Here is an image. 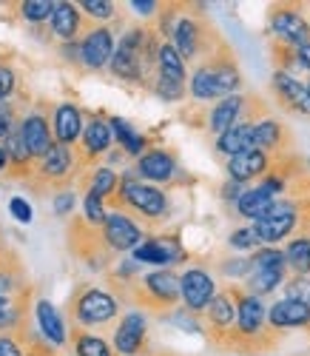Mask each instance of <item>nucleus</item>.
<instances>
[{
	"label": "nucleus",
	"instance_id": "1",
	"mask_svg": "<svg viewBox=\"0 0 310 356\" xmlns=\"http://www.w3.org/2000/svg\"><path fill=\"white\" fill-rule=\"evenodd\" d=\"M285 265H288L285 251L259 248L251 259V277H247V288H251V293L262 296V293H270L276 285H282Z\"/></svg>",
	"mask_w": 310,
	"mask_h": 356
},
{
	"label": "nucleus",
	"instance_id": "2",
	"mask_svg": "<svg viewBox=\"0 0 310 356\" xmlns=\"http://www.w3.org/2000/svg\"><path fill=\"white\" fill-rule=\"evenodd\" d=\"M299 225V202L293 200H276L273 209L254 222L259 243H279Z\"/></svg>",
	"mask_w": 310,
	"mask_h": 356
},
{
	"label": "nucleus",
	"instance_id": "3",
	"mask_svg": "<svg viewBox=\"0 0 310 356\" xmlns=\"http://www.w3.org/2000/svg\"><path fill=\"white\" fill-rule=\"evenodd\" d=\"M148 46V38L142 29H131V32L122 35V40L117 43V51L111 57V72L117 77H126V80H137L142 74V51Z\"/></svg>",
	"mask_w": 310,
	"mask_h": 356
},
{
	"label": "nucleus",
	"instance_id": "4",
	"mask_svg": "<svg viewBox=\"0 0 310 356\" xmlns=\"http://www.w3.org/2000/svg\"><path fill=\"white\" fill-rule=\"evenodd\" d=\"M239 316H236V337L242 342L265 345V305L254 293H236Z\"/></svg>",
	"mask_w": 310,
	"mask_h": 356
},
{
	"label": "nucleus",
	"instance_id": "5",
	"mask_svg": "<svg viewBox=\"0 0 310 356\" xmlns=\"http://www.w3.org/2000/svg\"><path fill=\"white\" fill-rule=\"evenodd\" d=\"M285 188V180H279V177H268L265 183H259L256 188H247L242 191V197L236 200V211L247 220H259L265 217L270 209H273V202H276V194Z\"/></svg>",
	"mask_w": 310,
	"mask_h": 356
},
{
	"label": "nucleus",
	"instance_id": "6",
	"mask_svg": "<svg viewBox=\"0 0 310 356\" xmlns=\"http://www.w3.org/2000/svg\"><path fill=\"white\" fill-rule=\"evenodd\" d=\"M179 293H182V300H185V308L199 314V311H208L211 308L213 296H216V285H213V280H211L208 271L191 268V271H185L179 277Z\"/></svg>",
	"mask_w": 310,
	"mask_h": 356
},
{
	"label": "nucleus",
	"instance_id": "7",
	"mask_svg": "<svg viewBox=\"0 0 310 356\" xmlns=\"http://www.w3.org/2000/svg\"><path fill=\"white\" fill-rule=\"evenodd\" d=\"M122 197H126V202L131 205L134 211H140L148 220H163L168 214V197L160 188H154V186L126 183L122 186Z\"/></svg>",
	"mask_w": 310,
	"mask_h": 356
},
{
	"label": "nucleus",
	"instance_id": "8",
	"mask_svg": "<svg viewBox=\"0 0 310 356\" xmlns=\"http://www.w3.org/2000/svg\"><path fill=\"white\" fill-rule=\"evenodd\" d=\"M270 32L285 46H293L296 51L310 43V23L296 9H276L270 15Z\"/></svg>",
	"mask_w": 310,
	"mask_h": 356
},
{
	"label": "nucleus",
	"instance_id": "9",
	"mask_svg": "<svg viewBox=\"0 0 310 356\" xmlns=\"http://www.w3.org/2000/svg\"><path fill=\"white\" fill-rule=\"evenodd\" d=\"M273 92H276L279 103H282L288 111H293V114H310V92H307V86L299 83L285 69H279L273 74Z\"/></svg>",
	"mask_w": 310,
	"mask_h": 356
},
{
	"label": "nucleus",
	"instance_id": "10",
	"mask_svg": "<svg viewBox=\"0 0 310 356\" xmlns=\"http://www.w3.org/2000/svg\"><path fill=\"white\" fill-rule=\"evenodd\" d=\"M236 316H239V302H234V293H216L213 302L208 308V322H211V331L216 337H236Z\"/></svg>",
	"mask_w": 310,
	"mask_h": 356
},
{
	"label": "nucleus",
	"instance_id": "11",
	"mask_svg": "<svg viewBox=\"0 0 310 356\" xmlns=\"http://www.w3.org/2000/svg\"><path fill=\"white\" fill-rule=\"evenodd\" d=\"M114 314H117V300L108 296L106 291H85L77 302V316L85 325L108 322V319H114Z\"/></svg>",
	"mask_w": 310,
	"mask_h": 356
},
{
	"label": "nucleus",
	"instance_id": "12",
	"mask_svg": "<svg viewBox=\"0 0 310 356\" xmlns=\"http://www.w3.org/2000/svg\"><path fill=\"white\" fill-rule=\"evenodd\" d=\"M268 322L273 331H285V328H307L310 325V308L299 300H279L268 311Z\"/></svg>",
	"mask_w": 310,
	"mask_h": 356
},
{
	"label": "nucleus",
	"instance_id": "13",
	"mask_svg": "<svg viewBox=\"0 0 310 356\" xmlns=\"http://www.w3.org/2000/svg\"><path fill=\"white\" fill-rule=\"evenodd\" d=\"M236 123H251L245 117V97H239V95L222 97L220 103L211 108V114H208V129L216 131V134H225Z\"/></svg>",
	"mask_w": 310,
	"mask_h": 356
},
{
	"label": "nucleus",
	"instance_id": "14",
	"mask_svg": "<svg viewBox=\"0 0 310 356\" xmlns=\"http://www.w3.org/2000/svg\"><path fill=\"white\" fill-rule=\"evenodd\" d=\"M103 236L106 243L114 248V251H129V248H137L140 245V228L122 214H111L106 222H103Z\"/></svg>",
	"mask_w": 310,
	"mask_h": 356
},
{
	"label": "nucleus",
	"instance_id": "15",
	"mask_svg": "<svg viewBox=\"0 0 310 356\" xmlns=\"http://www.w3.org/2000/svg\"><path fill=\"white\" fill-rule=\"evenodd\" d=\"M142 291L163 308H171L182 296L179 293V277H174L171 271H154V274L142 277Z\"/></svg>",
	"mask_w": 310,
	"mask_h": 356
},
{
	"label": "nucleus",
	"instance_id": "16",
	"mask_svg": "<svg viewBox=\"0 0 310 356\" xmlns=\"http://www.w3.org/2000/svg\"><path fill=\"white\" fill-rule=\"evenodd\" d=\"M80 57L85 60V66H91V69L106 66L114 57V40H111L108 29H95V32H88L83 46H80Z\"/></svg>",
	"mask_w": 310,
	"mask_h": 356
},
{
	"label": "nucleus",
	"instance_id": "17",
	"mask_svg": "<svg viewBox=\"0 0 310 356\" xmlns=\"http://www.w3.org/2000/svg\"><path fill=\"white\" fill-rule=\"evenodd\" d=\"M268 165H270V157L265 152H259V148H247V152L228 160V174H231L234 183H245V180H254V177L265 174Z\"/></svg>",
	"mask_w": 310,
	"mask_h": 356
},
{
	"label": "nucleus",
	"instance_id": "18",
	"mask_svg": "<svg viewBox=\"0 0 310 356\" xmlns=\"http://www.w3.org/2000/svg\"><path fill=\"white\" fill-rule=\"evenodd\" d=\"M142 339H145V316L142 314H129L122 316L120 328L114 334V345L122 356H134L140 348H142Z\"/></svg>",
	"mask_w": 310,
	"mask_h": 356
},
{
	"label": "nucleus",
	"instance_id": "19",
	"mask_svg": "<svg viewBox=\"0 0 310 356\" xmlns=\"http://www.w3.org/2000/svg\"><path fill=\"white\" fill-rule=\"evenodd\" d=\"M208 66H211V72H213V80H216V92H220V97H231L236 88H239V66H236V60L228 54V49L225 51H220V54H213L211 60H208Z\"/></svg>",
	"mask_w": 310,
	"mask_h": 356
},
{
	"label": "nucleus",
	"instance_id": "20",
	"mask_svg": "<svg viewBox=\"0 0 310 356\" xmlns=\"http://www.w3.org/2000/svg\"><path fill=\"white\" fill-rule=\"evenodd\" d=\"M182 257V248L174 236H160V240H148L142 245L134 248V259L137 262H154V265H168L174 259Z\"/></svg>",
	"mask_w": 310,
	"mask_h": 356
},
{
	"label": "nucleus",
	"instance_id": "21",
	"mask_svg": "<svg viewBox=\"0 0 310 356\" xmlns=\"http://www.w3.org/2000/svg\"><path fill=\"white\" fill-rule=\"evenodd\" d=\"M174 49L179 51L182 60H194L202 49V29L197 20L191 17H182L177 26H174Z\"/></svg>",
	"mask_w": 310,
	"mask_h": 356
},
{
	"label": "nucleus",
	"instance_id": "22",
	"mask_svg": "<svg viewBox=\"0 0 310 356\" xmlns=\"http://www.w3.org/2000/svg\"><path fill=\"white\" fill-rule=\"evenodd\" d=\"M20 137L28 148V154H35V157H46L54 143H51V134H49V126L43 117H28V120H23L20 126Z\"/></svg>",
	"mask_w": 310,
	"mask_h": 356
},
{
	"label": "nucleus",
	"instance_id": "23",
	"mask_svg": "<svg viewBox=\"0 0 310 356\" xmlns=\"http://www.w3.org/2000/svg\"><path fill=\"white\" fill-rule=\"evenodd\" d=\"M174 168H177V163L168 152H148L140 157V165H137V171L151 183H168L174 177Z\"/></svg>",
	"mask_w": 310,
	"mask_h": 356
},
{
	"label": "nucleus",
	"instance_id": "24",
	"mask_svg": "<svg viewBox=\"0 0 310 356\" xmlns=\"http://www.w3.org/2000/svg\"><path fill=\"white\" fill-rule=\"evenodd\" d=\"M216 148H220V154H228V160L247 152V148H254V123H236L234 129L220 134Z\"/></svg>",
	"mask_w": 310,
	"mask_h": 356
},
{
	"label": "nucleus",
	"instance_id": "25",
	"mask_svg": "<svg viewBox=\"0 0 310 356\" xmlns=\"http://www.w3.org/2000/svg\"><path fill=\"white\" fill-rule=\"evenodd\" d=\"M285 145V126L279 120H259L254 123V148L259 152H279Z\"/></svg>",
	"mask_w": 310,
	"mask_h": 356
},
{
	"label": "nucleus",
	"instance_id": "26",
	"mask_svg": "<svg viewBox=\"0 0 310 356\" xmlns=\"http://www.w3.org/2000/svg\"><path fill=\"white\" fill-rule=\"evenodd\" d=\"M54 129H57V137H60V143H63V145L74 143L80 137V131H83L80 111L74 106H60L57 114H54Z\"/></svg>",
	"mask_w": 310,
	"mask_h": 356
},
{
	"label": "nucleus",
	"instance_id": "27",
	"mask_svg": "<svg viewBox=\"0 0 310 356\" xmlns=\"http://www.w3.org/2000/svg\"><path fill=\"white\" fill-rule=\"evenodd\" d=\"M157 69H160V77H168L174 83L185 80V60H182L179 51L171 43L160 46V51H157Z\"/></svg>",
	"mask_w": 310,
	"mask_h": 356
},
{
	"label": "nucleus",
	"instance_id": "28",
	"mask_svg": "<svg viewBox=\"0 0 310 356\" xmlns=\"http://www.w3.org/2000/svg\"><path fill=\"white\" fill-rule=\"evenodd\" d=\"M38 319H40L43 334H46L54 345H63V342H66L63 322H60V316H57V311H54V305H51V302H46V300H40V302H38Z\"/></svg>",
	"mask_w": 310,
	"mask_h": 356
},
{
	"label": "nucleus",
	"instance_id": "29",
	"mask_svg": "<svg viewBox=\"0 0 310 356\" xmlns=\"http://www.w3.org/2000/svg\"><path fill=\"white\" fill-rule=\"evenodd\" d=\"M285 257H288V265L296 271V277L310 274V236L302 234V236H296V240H291Z\"/></svg>",
	"mask_w": 310,
	"mask_h": 356
},
{
	"label": "nucleus",
	"instance_id": "30",
	"mask_svg": "<svg viewBox=\"0 0 310 356\" xmlns=\"http://www.w3.org/2000/svg\"><path fill=\"white\" fill-rule=\"evenodd\" d=\"M51 26L60 38H74L77 26H80V15L72 3H57L54 6V15H51Z\"/></svg>",
	"mask_w": 310,
	"mask_h": 356
},
{
	"label": "nucleus",
	"instance_id": "31",
	"mask_svg": "<svg viewBox=\"0 0 310 356\" xmlns=\"http://www.w3.org/2000/svg\"><path fill=\"white\" fill-rule=\"evenodd\" d=\"M83 145H85L88 154H103L106 148L111 145V131H108V126L100 123V120H91V123L85 126V131H83Z\"/></svg>",
	"mask_w": 310,
	"mask_h": 356
},
{
	"label": "nucleus",
	"instance_id": "32",
	"mask_svg": "<svg viewBox=\"0 0 310 356\" xmlns=\"http://www.w3.org/2000/svg\"><path fill=\"white\" fill-rule=\"evenodd\" d=\"M191 95H194L197 100H202V103H208V100H213V97H220V92H216L213 72H211L208 63H202V66L194 72V77H191Z\"/></svg>",
	"mask_w": 310,
	"mask_h": 356
},
{
	"label": "nucleus",
	"instance_id": "33",
	"mask_svg": "<svg viewBox=\"0 0 310 356\" xmlns=\"http://www.w3.org/2000/svg\"><path fill=\"white\" fill-rule=\"evenodd\" d=\"M111 129H114V134H117V143L122 145V148H126V152L129 154H140L142 152V148H145V140L126 123V120H120V117H114V120H111Z\"/></svg>",
	"mask_w": 310,
	"mask_h": 356
},
{
	"label": "nucleus",
	"instance_id": "34",
	"mask_svg": "<svg viewBox=\"0 0 310 356\" xmlns=\"http://www.w3.org/2000/svg\"><path fill=\"white\" fill-rule=\"evenodd\" d=\"M72 168V157H69V148L63 143H57L51 152L43 157V171L49 177H63L66 171Z\"/></svg>",
	"mask_w": 310,
	"mask_h": 356
},
{
	"label": "nucleus",
	"instance_id": "35",
	"mask_svg": "<svg viewBox=\"0 0 310 356\" xmlns=\"http://www.w3.org/2000/svg\"><path fill=\"white\" fill-rule=\"evenodd\" d=\"M77 353L80 356H111V348L100 339V337H77Z\"/></svg>",
	"mask_w": 310,
	"mask_h": 356
},
{
	"label": "nucleus",
	"instance_id": "36",
	"mask_svg": "<svg viewBox=\"0 0 310 356\" xmlns=\"http://www.w3.org/2000/svg\"><path fill=\"white\" fill-rule=\"evenodd\" d=\"M114 188H117V177H114V171L103 168V171L95 174V186H91V194H97V197L103 200V197H108Z\"/></svg>",
	"mask_w": 310,
	"mask_h": 356
},
{
	"label": "nucleus",
	"instance_id": "37",
	"mask_svg": "<svg viewBox=\"0 0 310 356\" xmlns=\"http://www.w3.org/2000/svg\"><path fill=\"white\" fill-rule=\"evenodd\" d=\"M54 6L57 3H49V0H26V3H23V15L28 20H43V17L54 15Z\"/></svg>",
	"mask_w": 310,
	"mask_h": 356
},
{
	"label": "nucleus",
	"instance_id": "38",
	"mask_svg": "<svg viewBox=\"0 0 310 356\" xmlns=\"http://www.w3.org/2000/svg\"><path fill=\"white\" fill-rule=\"evenodd\" d=\"M157 95L163 97V100H179L182 97V83H174V80H168V77H160L157 74Z\"/></svg>",
	"mask_w": 310,
	"mask_h": 356
},
{
	"label": "nucleus",
	"instance_id": "39",
	"mask_svg": "<svg viewBox=\"0 0 310 356\" xmlns=\"http://www.w3.org/2000/svg\"><path fill=\"white\" fill-rule=\"evenodd\" d=\"M231 245L234 248H256L259 245V236L254 228H239L231 234Z\"/></svg>",
	"mask_w": 310,
	"mask_h": 356
},
{
	"label": "nucleus",
	"instance_id": "40",
	"mask_svg": "<svg viewBox=\"0 0 310 356\" xmlns=\"http://www.w3.org/2000/svg\"><path fill=\"white\" fill-rule=\"evenodd\" d=\"M80 6L91 17H111L114 15V3H108V0H83Z\"/></svg>",
	"mask_w": 310,
	"mask_h": 356
},
{
	"label": "nucleus",
	"instance_id": "41",
	"mask_svg": "<svg viewBox=\"0 0 310 356\" xmlns=\"http://www.w3.org/2000/svg\"><path fill=\"white\" fill-rule=\"evenodd\" d=\"M85 217H88L91 222H106V220H108L106 211H103V200H100L97 194H88V197H85Z\"/></svg>",
	"mask_w": 310,
	"mask_h": 356
},
{
	"label": "nucleus",
	"instance_id": "42",
	"mask_svg": "<svg viewBox=\"0 0 310 356\" xmlns=\"http://www.w3.org/2000/svg\"><path fill=\"white\" fill-rule=\"evenodd\" d=\"M6 152H12V157H15L17 163H26L28 157H32V154H28V148H26V143H23V137H20V134H15V137L6 143Z\"/></svg>",
	"mask_w": 310,
	"mask_h": 356
},
{
	"label": "nucleus",
	"instance_id": "43",
	"mask_svg": "<svg viewBox=\"0 0 310 356\" xmlns=\"http://www.w3.org/2000/svg\"><path fill=\"white\" fill-rule=\"evenodd\" d=\"M9 209H12V214H15L20 222H32V205H28L26 200L15 197V200L9 202Z\"/></svg>",
	"mask_w": 310,
	"mask_h": 356
},
{
	"label": "nucleus",
	"instance_id": "44",
	"mask_svg": "<svg viewBox=\"0 0 310 356\" xmlns=\"http://www.w3.org/2000/svg\"><path fill=\"white\" fill-rule=\"evenodd\" d=\"M15 88V74L9 66H0V100H6Z\"/></svg>",
	"mask_w": 310,
	"mask_h": 356
},
{
	"label": "nucleus",
	"instance_id": "45",
	"mask_svg": "<svg viewBox=\"0 0 310 356\" xmlns=\"http://www.w3.org/2000/svg\"><path fill=\"white\" fill-rule=\"evenodd\" d=\"M72 205H74V194H60L57 200H54V209H57V214H66L69 209H72Z\"/></svg>",
	"mask_w": 310,
	"mask_h": 356
},
{
	"label": "nucleus",
	"instance_id": "46",
	"mask_svg": "<svg viewBox=\"0 0 310 356\" xmlns=\"http://www.w3.org/2000/svg\"><path fill=\"white\" fill-rule=\"evenodd\" d=\"M0 356H20V350L12 339H0Z\"/></svg>",
	"mask_w": 310,
	"mask_h": 356
},
{
	"label": "nucleus",
	"instance_id": "47",
	"mask_svg": "<svg viewBox=\"0 0 310 356\" xmlns=\"http://www.w3.org/2000/svg\"><path fill=\"white\" fill-rule=\"evenodd\" d=\"M296 57H299V63H302V66L310 72V43H307V46H302V49L296 51Z\"/></svg>",
	"mask_w": 310,
	"mask_h": 356
},
{
	"label": "nucleus",
	"instance_id": "48",
	"mask_svg": "<svg viewBox=\"0 0 310 356\" xmlns=\"http://www.w3.org/2000/svg\"><path fill=\"white\" fill-rule=\"evenodd\" d=\"M9 134V111L0 108V140H3Z\"/></svg>",
	"mask_w": 310,
	"mask_h": 356
},
{
	"label": "nucleus",
	"instance_id": "49",
	"mask_svg": "<svg viewBox=\"0 0 310 356\" xmlns=\"http://www.w3.org/2000/svg\"><path fill=\"white\" fill-rule=\"evenodd\" d=\"M137 12H142V15H151L154 9H157V3H154V0H145V3H140V0H137V3H131Z\"/></svg>",
	"mask_w": 310,
	"mask_h": 356
},
{
	"label": "nucleus",
	"instance_id": "50",
	"mask_svg": "<svg viewBox=\"0 0 310 356\" xmlns=\"http://www.w3.org/2000/svg\"><path fill=\"white\" fill-rule=\"evenodd\" d=\"M6 160H9V152H6V145H0V168L6 165Z\"/></svg>",
	"mask_w": 310,
	"mask_h": 356
},
{
	"label": "nucleus",
	"instance_id": "51",
	"mask_svg": "<svg viewBox=\"0 0 310 356\" xmlns=\"http://www.w3.org/2000/svg\"><path fill=\"white\" fill-rule=\"evenodd\" d=\"M9 311V300H6V296H0V316H3Z\"/></svg>",
	"mask_w": 310,
	"mask_h": 356
},
{
	"label": "nucleus",
	"instance_id": "52",
	"mask_svg": "<svg viewBox=\"0 0 310 356\" xmlns=\"http://www.w3.org/2000/svg\"><path fill=\"white\" fill-rule=\"evenodd\" d=\"M307 92H310V83H307Z\"/></svg>",
	"mask_w": 310,
	"mask_h": 356
}]
</instances>
